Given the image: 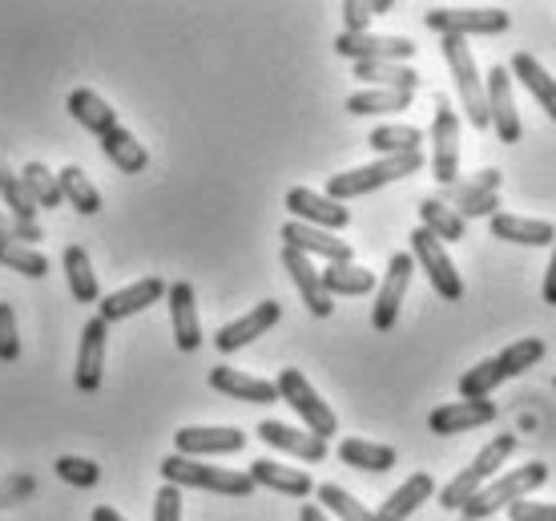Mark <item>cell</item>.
Listing matches in <instances>:
<instances>
[{"label":"cell","mask_w":556,"mask_h":521,"mask_svg":"<svg viewBox=\"0 0 556 521\" xmlns=\"http://www.w3.org/2000/svg\"><path fill=\"white\" fill-rule=\"evenodd\" d=\"M162 481L174 485V489H210V494H226V497H251L258 485L251 481V473H235V469L223 466H202V461H190V457H178L169 452L162 457Z\"/></svg>","instance_id":"1"},{"label":"cell","mask_w":556,"mask_h":521,"mask_svg":"<svg viewBox=\"0 0 556 521\" xmlns=\"http://www.w3.org/2000/svg\"><path fill=\"white\" fill-rule=\"evenodd\" d=\"M424 170V154H400V158H379L371 166H355L348 174H331V183H327V198L334 202H348V198H363L379 190V186L388 183H400L407 174H419Z\"/></svg>","instance_id":"2"},{"label":"cell","mask_w":556,"mask_h":521,"mask_svg":"<svg viewBox=\"0 0 556 521\" xmlns=\"http://www.w3.org/2000/svg\"><path fill=\"white\" fill-rule=\"evenodd\" d=\"M544 481H548V466H541V461H529V466L504 473L501 481L484 485V489H480V494L464 506V518H468V521L492 518V513H501V509L516 506V501H525L532 489H541Z\"/></svg>","instance_id":"3"},{"label":"cell","mask_w":556,"mask_h":521,"mask_svg":"<svg viewBox=\"0 0 556 521\" xmlns=\"http://www.w3.org/2000/svg\"><path fill=\"white\" fill-rule=\"evenodd\" d=\"M513 452H516V437H513V433H501V437H492L484 449L476 452L472 466L464 469V473H456V477H452L444 489H440V506H444V509H464L476 494H480V489H484V481L492 477V473H496V469H501L504 461L513 457Z\"/></svg>","instance_id":"4"},{"label":"cell","mask_w":556,"mask_h":521,"mask_svg":"<svg viewBox=\"0 0 556 521\" xmlns=\"http://www.w3.org/2000/svg\"><path fill=\"white\" fill-rule=\"evenodd\" d=\"M275 388H278V400H287V405L303 417L306 433H315L319 441H331L334 433H339V417H334V409L315 393V384L306 381L299 368H282Z\"/></svg>","instance_id":"5"},{"label":"cell","mask_w":556,"mask_h":521,"mask_svg":"<svg viewBox=\"0 0 556 521\" xmlns=\"http://www.w3.org/2000/svg\"><path fill=\"white\" fill-rule=\"evenodd\" d=\"M440 49H444L447 70L456 77V89H459V101H464L468 122H472L476 129H492V122H488L484 82H480V73H476V57H472V49H468V41H464V37H444Z\"/></svg>","instance_id":"6"},{"label":"cell","mask_w":556,"mask_h":521,"mask_svg":"<svg viewBox=\"0 0 556 521\" xmlns=\"http://www.w3.org/2000/svg\"><path fill=\"white\" fill-rule=\"evenodd\" d=\"M412 259H416L419 268H424V275L431 280V287H435V296L447 299V303H456V299H464V280H459L456 263L447 259L444 243L435 239L431 231H424V226H416L412 231Z\"/></svg>","instance_id":"7"},{"label":"cell","mask_w":556,"mask_h":521,"mask_svg":"<svg viewBox=\"0 0 556 521\" xmlns=\"http://www.w3.org/2000/svg\"><path fill=\"white\" fill-rule=\"evenodd\" d=\"M424 25L440 37H492V33H504L513 25V16L504 9H428L424 13Z\"/></svg>","instance_id":"8"},{"label":"cell","mask_w":556,"mask_h":521,"mask_svg":"<svg viewBox=\"0 0 556 521\" xmlns=\"http://www.w3.org/2000/svg\"><path fill=\"white\" fill-rule=\"evenodd\" d=\"M247 449V433L230 429V424H186L174 433V452L178 457H223V452H242Z\"/></svg>","instance_id":"9"},{"label":"cell","mask_w":556,"mask_h":521,"mask_svg":"<svg viewBox=\"0 0 556 521\" xmlns=\"http://www.w3.org/2000/svg\"><path fill=\"white\" fill-rule=\"evenodd\" d=\"M431 174L440 186L459 178V117L444 98L435 101V126H431Z\"/></svg>","instance_id":"10"},{"label":"cell","mask_w":556,"mask_h":521,"mask_svg":"<svg viewBox=\"0 0 556 521\" xmlns=\"http://www.w3.org/2000/svg\"><path fill=\"white\" fill-rule=\"evenodd\" d=\"M334 53L363 65V61H400L407 65L416 57V45L407 37H379V33H339L334 37Z\"/></svg>","instance_id":"11"},{"label":"cell","mask_w":556,"mask_h":521,"mask_svg":"<svg viewBox=\"0 0 556 521\" xmlns=\"http://www.w3.org/2000/svg\"><path fill=\"white\" fill-rule=\"evenodd\" d=\"M484 98H488V122L496 126V138L504 146H516L525 126H520V113H516V101H513V77L504 65H492L488 70V82H484Z\"/></svg>","instance_id":"12"},{"label":"cell","mask_w":556,"mask_h":521,"mask_svg":"<svg viewBox=\"0 0 556 521\" xmlns=\"http://www.w3.org/2000/svg\"><path fill=\"white\" fill-rule=\"evenodd\" d=\"M412 271H416V259L407 251L391 255L388 263V275L379 283V296H376V311H371V324L376 332H391L395 320H400V303L407 296V283H412Z\"/></svg>","instance_id":"13"},{"label":"cell","mask_w":556,"mask_h":521,"mask_svg":"<svg viewBox=\"0 0 556 521\" xmlns=\"http://www.w3.org/2000/svg\"><path fill=\"white\" fill-rule=\"evenodd\" d=\"M287 211L294 214V223L319 226V231H331V235L351 223V211L343 202H334V198L319 195V190H306V186L287 190Z\"/></svg>","instance_id":"14"},{"label":"cell","mask_w":556,"mask_h":521,"mask_svg":"<svg viewBox=\"0 0 556 521\" xmlns=\"http://www.w3.org/2000/svg\"><path fill=\"white\" fill-rule=\"evenodd\" d=\"M278 320H282V303H278V299H263V303L247 311L242 320L218 327V336H214V348H218L223 356L238 352V348H247L251 339L266 336V332H270V327H275Z\"/></svg>","instance_id":"15"},{"label":"cell","mask_w":556,"mask_h":521,"mask_svg":"<svg viewBox=\"0 0 556 521\" xmlns=\"http://www.w3.org/2000/svg\"><path fill=\"white\" fill-rule=\"evenodd\" d=\"M166 287H169V283H162L157 275H146V280L129 283V287H122V291H113V296L101 299V303H98V320H105V324L129 320V315H138V311L153 308V303H162Z\"/></svg>","instance_id":"16"},{"label":"cell","mask_w":556,"mask_h":521,"mask_svg":"<svg viewBox=\"0 0 556 521\" xmlns=\"http://www.w3.org/2000/svg\"><path fill=\"white\" fill-rule=\"evenodd\" d=\"M278 239H282V247H291V251L299 255H319V259H327V263H351V243L348 239H334L331 231H319V226H306V223H287L282 231H278Z\"/></svg>","instance_id":"17"},{"label":"cell","mask_w":556,"mask_h":521,"mask_svg":"<svg viewBox=\"0 0 556 521\" xmlns=\"http://www.w3.org/2000/svg\"><path fill=\"white\" fill-rule=\"evenodd\" d=\"M166 299H169V327H174V344H178L181 352H198V348H202V320H198L194 287H190L186 280L169 283Z\"/></svg>","instance_id":"18"},{"label":"cell","mask_w":556,"mask_h":521,"mask_svg":"<svg viewBox=\"0 0 556 521\" xmlns=\"http://www.w3.org/2000/svg\"><path fill=\"white\" fill-rule=\"evenodd\" d=\"M105 336L110 324L105 320H85L81 327V348H77V393H98L101 376H105Z\"/></svg>","instance_id":"19"},{"label":"cell","mask_w":556,"mask_h":521,"mask_svg":"<svg viewBox=\"0 0 556 521\" xmlns=\"http://www.w3.org/2000/svg\"><path fill=\"white\" fill-rule=\"evenodd\" d=\"M492 421H496V405L492 400H452V405L431 409L428 429L435 437H452V433H468V429H480V424Z\"/></svg>","instance_id":"20"},{"label":"cell","mask_w":556,"mask_h":521,"mask_svg":"<svg viewBox=\"0 0 556 521\" xmlns=\"http://www.w3.org/2000/svg\"><path fill=\"white\" fill-rule=\"evenodd\" d=\"M282 268H287V275H291L294 287H299L306 311H311L315 320H327V315L334 311V303H331V296H327V287H323V275L315 271V263H311L306 255L282 247Z\"/></svg>","instance_id":"21"},{"label":"cell","mask_w":556,"mask_h":521,"mask_svg":"<svg viewBox=\"0 0 556 521\" xmlns=\"http://www.w3.org/2000/svg\"><path fill=\"white\" fill-rule=\"evenodd\" d=\"M210 388L214 393L230 396V400H247V405H275L278 400V388L270 381H258V376H247V372H238V368H210Z\"/></svg>","instance_id":"22"},{"label":"cell","mask_w":556,"mask_h":521,"mask_svg":"<svg viewBox=\"0 0 556 521\" xmlns=\"http://www.w3.org/2000/svg\"><path fill=\"white\" fill-rule=\"evenodd\" d=\"M258 441H266L270 449L291 452V457H303V461H323V457H327V441H319L315 433H303V429H291V424H278V421L258 424Z\"/></svg>","instance_id":"23"},{"label":"cell","mask_w":556,"mask_h":521,"mask_svg":"<svg viewBox=\"0 0 556 521\" xmlns=\"http://www.w3.org/2000/svg\"><path fill=\"white\" fill-rule=\"evenodd\" d=\"M508 77H516V82L525 85L532 98L541 101V110L556 122V77H548V70H544L536 57L525 53V49L513 53V61H508Z\"/></svg>","instance_id":"24"},{"label":"cell","mask_w":556,"mask_h":521,"mask_svg":"<svg viewBox=\"0 0 556 521\" xmlns=\"http://www.w3.org/2000/svg\"><path fill=\"white\" fill-rule=\"evenodd\" d=\"M492 239L516 243V247H548L556 243V226L525 214H492Z\"/></svg>","instance_id":"25"},{"label":"cell","mask_w":556,"mask_h":521,"mask_svg":"<svg viewBox=\"0 0 556 521\" xmlns=\"http://www.w3.org/2000/svg\"><path fill=\"white\" fill-rule=\"evenodd\" d=\"M428 497H435V481H431V473H412V477H407L404 485L376 509V521H407Z\"/></svg>","instance_id":"26"},{"label":"cell","mask_w":556,"mask_h":521,"mask_svg":"<svg viewBox=\"0 0 556 521\" xmlns=\"http://www.w3.org/2000/svg\"><path fill=\"white\" fill-rule=\"evenodd\" d=\"M251 481H254V485L275 489V494H287V497H311V494H315V481L306 477L303 469L278 466V461H254Z\"/></svg>","instance_id":"27"},{"label":"cell","mask_w":556,"mask_h":521,"mask_svg":"<svg viewBox=\"0 0 556 521\" xmlns=\"http://www.w3.org/2000/svg\"><path fill=\"white\" fill-rule=\"evenodd\" d=\"M355 77L371 82L376 89H395V94H416L419 89V73L412 65H400V61H363V65H355Z\"/></svg>","instance_id":"28"},{"label":"cell","mask_w":556,"mask_h":521,"mask_svg":"<svg viewBox=\"0 0 556 521\" xmlns=\"http://www.w3.org/2000/svg\"><path fill=\"white\" fill-rule=\"evenodd\" d=\"M339 461L351 469H367V473H388V469H395V449L379 445V441L348 437L339 445Z\"/></svg>","instance_id":"29"},{"label":"cell","mask_w":556,"mask_h":521,"mask_svg":"<svg viewBox=\"0 0 556 521\" xmlns=\"http://www.w3.org/2000/svg\"><path fill=\"white\" fill-rule=\"evenodd\" d=\"M323 275V287H327V296H367V291H376V271L359 268V263H327Z\"/></svg>","instance_id":"30"},{"label":"cell","mask_w":556,"mask_h":521,"mask_svg":"<svg viewBox=\"0 0 556 521\" xmlns=\"http://www.w3.org/2000/svg\"><path fill=\"white\" fill-rule=\"evenodd\" d=\"M61 263H65L70 296L77 299V303H98V271L89 263V251H85V247H65Z\"/></svg>","instance_id":"31"},{"label":"cell","mask_w":556,"mask_h":521,"mask_svg":"<svg viewBox=\"0 0 556 521\" xmlns=\"http://www.w3.org/2000/svg\"><path fill=\"white\" fill-rule=\"evenodd\" d=\"M56 186H61V198H65L77 214H98L101 211L98 186H93V178H89L81 166L61 170V174H56Z\"/></svg>","instance_id":"32"},{"label":"cell","mask_w":556,"mask_h":521,"mask_svg":"<svg viewBox=\"0 0 556 521\" xmlns=\"http://www.w3.org/2000/svg\"><path fill=\"white\" fill-rule=\"evenodd\" d=\"M504 174L501 170H480L476 178H464V183H452V186H440V195H435V202H444V207H452V211H459L464 202H472V198L480 195H492V190H501Z\"/></svg>","instance_id":"33"},{"label":"cell","mask_w":556,"mask_h":521,"mask_svg":"<svg viewBox=\"0 0 556 521\" xmlns=\"http://www.w3.org/2000/svg\"><path fill=\"white\" fill-rule=\"evenodd\" d=\"M419 141H424V134L416 126H379L371 129L367 146L379 158H400V154H419Z\"/></svg>","instance_id":"34"},{"label":"cell","mask_w":556,"mask_h":521,"mask_svg":"<svg viewBox=\"0 0 556 521\" xmlns=\"http://www.w3.org/2000/svg\"><path fill=\"white\" fill-rule=\"evenodd\" d=\"M419 226L424 231H431L440 243H459L464 239V219H459L452 207H444V202H435V198H424L419 202Z\"/></svg>","instance_id":"35"},{"label":"cell","mask_w":556,"mask_h":521,"mask_svg":"<svg viewBox=\"0 0 556 521\" xmlns=\"http://www.w3.org/2000/svg\"><path fill=\"white\" fill-rule=\"evenodd\" d=\"M496 384H504V368L496 356H488V360H480V364L459 376V400H488V393Z\"/></svg>","instance_id":"36"},{"label":"cell","mask_w":556,"mask_h":521,"mask_svg":"<svg viewBox=\"0 0 556 521\" xmlns=\"http://www.w3.org/2000/svg\"><path fill=\"white\" fill-rule=\"evenodd\" d=\"M416 94H395V89H359V94H351L348 98V113L355 117H367V113H395V110H407Z\"/></svg>","instance_id":"37"},{"label":"cell","mask_w":556,"mask_h":521,"mask_svg":"<svg viewBox=\"0 0 556 521\" xmlns=\"http://www.w3.org/2000/svg\"><path fill=\"white\" fill-rule=\"evenodd\" d=\"M21 178H25L28 195H33V202H37V211H56L65 198H61V186H56V174L49 166H41V162H28L25 170H21Z\"/></svg>","instance_id":"38"},{"label":"cell","mask_w":556,"mask_h":521,"mask_svg":"<svg viewBox=\"0 0 556 521\" xmlns=\"http://www.w3.org/2000/svg\"><path fill=\"white\" fill-rule=\"evenodd\" d=\"M0 198H4V207H9L13 219H21V223H37V202H33V195H28L25 178L4 166H0Z\"/></svg>","instance_id":"39"},{"label":"cell","mask_w":556,"mask_h":521,"mask_svg":"<svg viewBox=\"0 0 556 521\" xmlns=\"http://www.w3.org/2000/svg\"><path fill=\"white\" fill-rule=\"evenodd\" d=\"M0 268L16 271V275H28V280H41V275H49V259H45L41 251H33V247L0 239Z\"/></svg>","instance_id":"40"},{"label":"cell","mask_w":556,"mask_h":521,"mask_svg":"<svg viewBox=\"0 0 556 521\" xmlns=\"http://www.w3.org/2000/svg\"><path fill=\"white\" fill-rule=\"evenodd\" d=\"M496 360H501V368H504V381H508V376H520V372H529L532 364L544 360V339H536V336L516 339V344H508Z\"/></svg>","instance_id":"41"},{"label":"cell","mask_w":556,"mask_h":521,"mask_svg":"<svg viewBox=\"0 0 556 521\" xmlns=\"http://www.w3.org/2000/svg\"><path fill=\"white\" fill-rule=\"evenodd\" d=\"M319 501H323V509H327V513H334L339 521H376V513H371V509L359 506V501H355L343 485H331V481H327V485H319Z\"/></svg>","instance_id":"42"},{"label":"cell","mask_w":556,"mask_h":521,"mask_svg":"<svg viewBox=\"0 0 556 521\" xmlns=\"http://www.w3.org/2000/svg\"><path fill=\"white\" fill-rule=\"evenodd\" d=\"M56 477L65 481V485H73V489H93L101 481V466H93L89 457H56Z\"/></svg>","instance_id":"43"},{"label":"cell","mask_w":556,"mask_h":521,"mask_svg":"<svg viewBox=\"0 0 556 521\" xmlns=\"http://www.w3.org/2000/svg\"><path fill=\"white\" fill-rule=\"evenodd\" d=\"M16 356H21V336H16V311H13V303H4V299H0V360H4V364H13Z\"/></svg>","instance_id":"44"},{"label":"cell","mask_w":556,"mask_h":521,"mask_svg":"<svg viewBox=\"0 0 556 521\" xmlns=\"http://www.w3.org/2000/svg\"><path fill=\"white\" fill-rule=\"evenodd\" d=\"M0 239H4V243H21V247H28V243L41 239V226H37V223H21V219H13V214L0 211Z\"/></svg>","instance_id":"45"},{"label":"cell","mask_w":556,"mask_h":521,"mask_svg":"<svg viewBox=\"0 0 556 521\" xmlns=\"http://www.w3.org/2000/svg\"><path fill=\"white\" fill-rule=\"evenodd\" d=\"M153 521H181V489L162 485L153 497Z\"/></svg>","instance_id":"46"},{"label":"cell","mask_w":556,"mask_h":521,"mask_svg":"<svg viewBox=\"0 0 556 521\" xmlns=\"http://www.w3.org/2000/svg\"><path fill=\"white\" fill-rule=\"evenodd\" d=\"M456 214L464 219V223H468V219H492V214H501V190H492V195H480V198H472V202H464Z\"/></svg>","instance_id":"47"},{"label":"cell","mask_w":556,"mask_h":521,"mask_svg":"<svg viewBox=\"0 0 556 521\" xmlns=\"http://www.w3.org/2000/svg\"><path fill=\"white\" fill-rule=\"evenodd\" d=\"M508 518L513 521H556V506H544V501H516L508 506Z\"/></svg>","instance_id":"48"},{"label":"cell","mask_w":556,"mask_h":521,"mask_svg":"<svg viewBox=\"0 0 556 521\" xmlns=\"http://www.w3.org/2000/svg\"><path fill=\"white\" fill-rule=\"evenodd\" d=\"M371 4H359V0H348L343 4V33H367V25H371Z\"/></svg>","instance_id":"49"},{"label":"cell","mask_w":556,"mask_h":521,"mask_svg":"<svg viewBox=\"0 0 556 521\" xmlns=\"http://www.w3.org/2000/svg\"><path fill=\"white\" fill-rule=\"evenodd\" d=\"M544 303H553L556 308V243H553V263L544 271Z\"/></svg>","instance_id":"50"},{"label":"cell","mask_w":556,"mask_h":521,"mask_svg":"<svg viewBox=\"0 0 556 521\" xmlns=\"http://www.w3.org/2000/svg\"><path fill=\"white\" fill-rule=\"evenodd\" d=\"M299 521H331L323 506H303L299 509Z\"/></svg>","instance_id":"51"},{"label":"cell","mask_w":556,"mask_h":521,"mask_svg":"<svg viewBox=\"0 0 556 521\" xmlns=\"http://www.w3.org/2000/svg\"><path fill=\"white\" fill-rule=\"evenodd\" d=\"M89 521H126V518H122V513H117V509H113V506H98V509H93V518H89Z\"/></svg>","instance_id":"52"},{"label":"cell","mask_w":556,"mask_h":521,"mask_svg":"<svg viewBox=\"0 0 556 521\" xmlns=\"http://www.w3.org/2000/svg\"><path fill=\"white\" fill-rule=\"evenodd\" d=\"M553 388H556V381H553Z\"/></svg>","instance_id":"53"}]
</instances>
